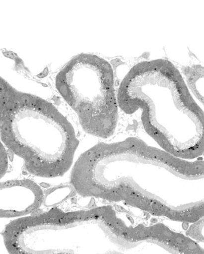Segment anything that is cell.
<instances>
[{
    "instance_id": "cell-1",
    "label": "cell",
    "mask_w": 204,
    "mask_h": 254,
    "mask_svg": "<svg viewBox=\"0 0 204 254\" xmlns=\"http://www.w3.org/2000/svg\"><path fill=\"white\" fill-rule=\"evenodd\" d=\"M53 208L16 218L2 232L11 254H153L158 229L116 204Z\"/></svg>"
},
{
    "instance_id": "cell-2",
    "label": "cell",
    "mask_w": 204,
    "mask_h": 254,
    "mask_svg": "<svg viewBox=\"0 0 204 254\" xmlns=\"http://www.w3.org/2000/svg\"><path fill=\"white\" fill-rule=\"evenodd\" d=\"M117 100L124 113L140 112L144 131L161 149L185 159L204 155V112L169 61L133 66L121 82Z\"/></svg>"
},
{
    "instance_id": "cell-3",
    "label": "cell",
    "mask_w": 204,
    "mask_h": 254,
    "mask_svg": "<svg viewBox=\"0 0 204 254\" xmlns=\"http://www.w3.org/2000/svg\"><path fill=\"white\" fill-rule=\"evenodd\" d=\"M0 136L29 173L44 179L72 168L79 144L72 124L54 105L16 90L0 115Z\"/></svg>"
},
{
    "instance_id": "cell-4",
    "label": "cell",
    "mask_w": 204,
    "mask_h": 254,
    "mask_svg": "<svg viewBox=\"0 0 204 254\" xmlns=\"http://www.w3.org/2000/svg\"><path fill=\"white\" fill-rule=\"evenodd\" d=\"M56 87L87 133L103 139L114 134L118 104L107 61L94 55L76 56L56 75Z\"/></svg>"
},
{
    "instance_id": "cell-5",
    "label": "cell",
    "mask_w": 204,
    "mask_h": 254,
    "mask_svg": "<svg viewBox=\"0 0 204 254\" xmlns=\"http://www.w3.org/2000/svg\"><path fill=\"white\" fill-rule=\"evenodd\" d=\"M42 189L29 179L0 182V218H18L36 212L44 202Z\"/></svg>"
},
{
    "instance_id": "cell-6",
    "label": "cell",
    "mask_w": 204,
    "mask_h": 254,
    "mask_svg": "<svg viewBox=\"0 0 204 254\" xmlns=\"http://www.w3.org/2000/svg\"><path fill=\"white\" fill-rule=\"evenodd\" d=\"M181 72L192 96L204 112V67H185Z\"/></svg>"
},
{
    "instance_id": "cell-7",
    "label": "cell",
    "mask_w": 204,
    "mask_h": 254,
    "mask_svg": "<svg viewBox=\"0 0 204 254\" xmlns=\"http://www.w3.org/2000/svg\"><path fill=\"white\" fill-rule=\"evenodd\" d=\"M185 234L198 243L204 244V215L195 222L189 224Z\"/></svg>"
},
{
    "instance_id": "cell-8",
    "label": "cell",
    "mask_w": 204,
    "mask_h": 254,
    "mask_svg": "<svg viewBox=\"0 0 204 254\" xmlns=\"http://www.w3.org/2000/svg\"><path fill=\"white\" fill-rule=\"evenodd\" d=\"M15 90L6 81L0 77V115Z\"/></svg>"
},
{
    "instance_id": "cell-9",
    "label": "cell",
    "mask_w": 204,
    "mask_h": 254,
    "mask_svg": "<svg viewBox=\"0 0 204 254\" xmlns=\"http://www.w3.org/2000/svg\"><path fill=\"white\" fill-rule=\"evenodd\" d=\"M8 167V158L7 153L3 143H2V141H0V179L7 172Z\"/></svg>"
}]
</instances>
